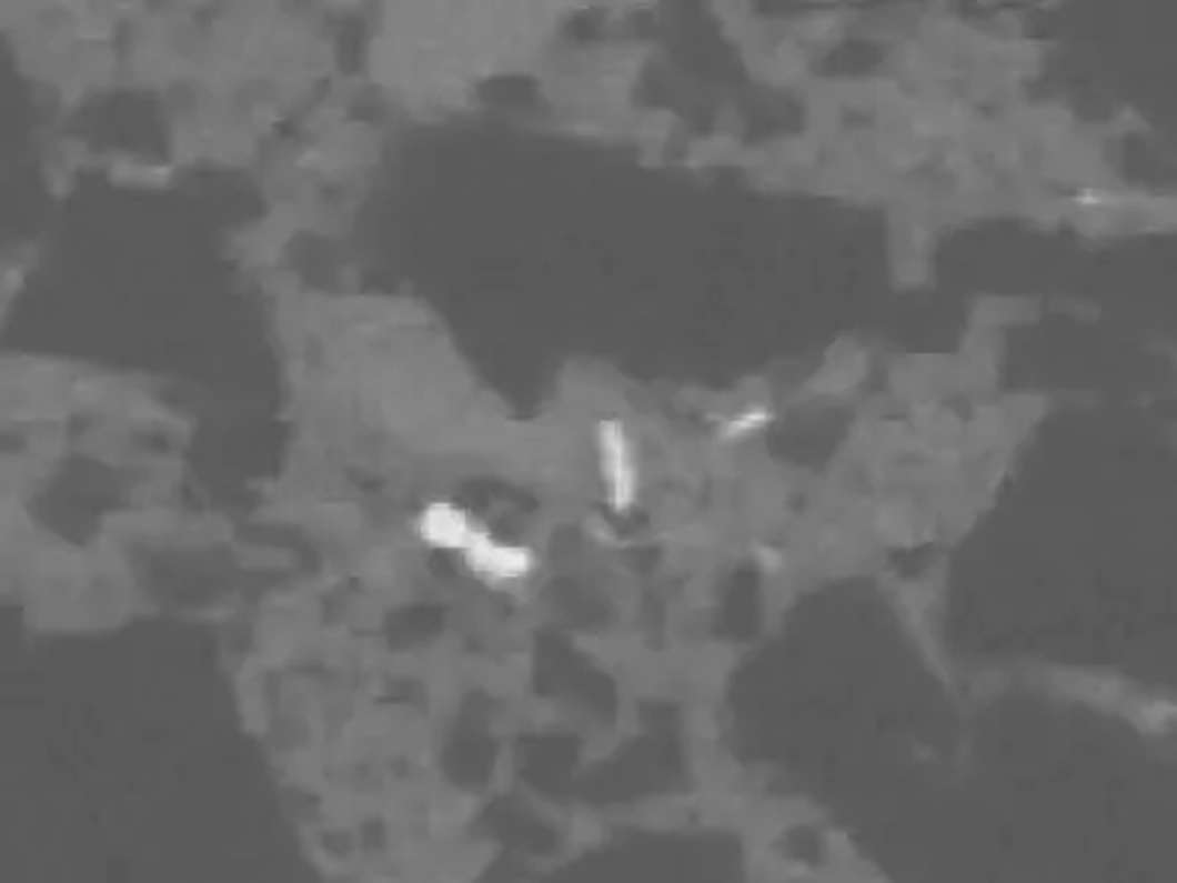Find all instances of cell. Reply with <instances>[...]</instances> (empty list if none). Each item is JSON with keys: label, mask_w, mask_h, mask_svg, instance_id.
Returning <instances> with one entry per match:
<instances>
[{"label": "cell", "mask_w": 1177, "mask_h": 883, "mask_svg": "<svg viewBox=\"0 0 1177 883\" xmlns=\"http://www.w3.org/2000/svg\"><path fill=\"white\" fill-rule=\"evenodd\" d=\"M463 560L489 586H513V583L527 581L530 572L536 569V556L530 548L501 542L489 530H483V536L465 551Z\"/></svg>", "instance_id": "obj_1"}, {"label": "cell", "mask_w": 1177, "mask_h": 883, "mask_svg": "<svg viewBox=\"0 0 1177 883\" xmlns=\"http://www.w3.org/2000/svg\"><path fill=\"white\" fill-rule=\"evenodd\" d=\"M597 445H601V471H604L610 504L615 510H627L640 492V465L633 460L631 439L622 424L606 421L597 433Z\"/></svg>", "instance_id": "obj_2"}, {"label": "cell", "mask_w": 1177, "mask_h": 883, "mask_svg": "<svg viewBox=\"0 0 1177 883\" xmlns=\"http://www.w3.org/2000/svg\"><path fill=\"white\" fill-rule=\"evenodd\" d=\"M483 530L486 528L477 524L474 515L447 501H433L419 515V536L439 551H454L460 556L483 536Z\"/></svg>", "instance_id": "obj_3"}]
</instances>
